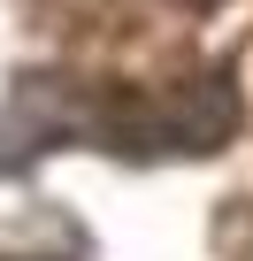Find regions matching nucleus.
I'll return each instance as SVG.
<instances>
[{"mask_svg":"<svg viewBox=\"0 0 253 261\" xmlns=\"http://www.w3.org/2000/svg\"><path fill=\"white\" fill-rule=\"evenodd\" d=\"M238 115L245 108H238L230 77L207 69V77H192V85H177L161 100L115 108L100 123V139H107V154H215L230 130H238Z\"/></svg>","mask_w":253,"mask_h":261,"instance_id":"1","label":"nucleus"}]
</instances>
